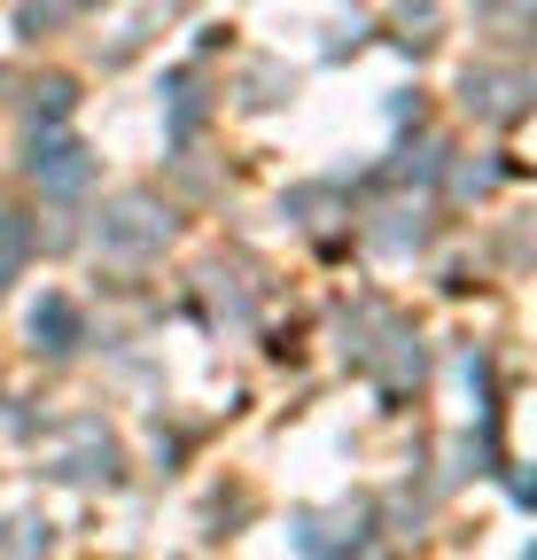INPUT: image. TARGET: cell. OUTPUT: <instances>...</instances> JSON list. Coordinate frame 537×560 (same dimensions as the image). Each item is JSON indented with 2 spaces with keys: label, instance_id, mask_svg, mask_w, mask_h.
Returning a JSON list of instances; mask_svg holds the SVG:
<instances>
[{
  "label": "cell",
  "instance_id": "cell-1",
  "mask_svg": "<svg viewBox=\"0 0 537 560\" xmlns=\"http://www.w3.org/2000/svg\"><path fill=\"white\" fill-rule=\"evenodd\" d=\"M102 242H109L117 257H141V249H156V242H164V219H156L149 202H125L117 219L102 226Z\"/></svg>",
  "mask_w": 537,
  "mask_h": 560
},
{
  "label": "cell",
  "instance_id": "cell-4",
  "mask_svg": "<svg viewBox=\"0 0 537 560\" xmlns=\"http://www.w3.org/2000/svg\"><path fill=\"white\" fill-rule=\"evenodd\" d=\"M24 257H32V226L16 219V210H0V280H16Z\"/></svg>",
  "mask_w": 537,
  "mask_h": 560
},
{
  "label": "cell",
  "instance_id": "cell-2",
  "mask_svg": "<svg viewBox=\"0 0 537 560\" xmlns=\"http://www.w3.org/2000/svg\"><path fill=\"white\" fill-rule=\"evenodd\" d=\"M32 172H39L55 195H71V187H86V149H79V140H39V149H32Z\"/></svg>",
  "mask_w": 537,
  "mask_h": 560
},
{
  "label": "cell",
  "instance_id": "cell-3",
  "mask_svg": "<svg viewBox=\"0 0 537 560\" xmlns=\"http://www.w3.org/2000/svg\"><path fill=\"white\" fill-rule=\"evenodd\" d=\"M32 342H39V350H71V342H79V312H71V296H39V312H32Z\"/></svg>",
  "mask_w": 537,
  "mask_h": 560
},
{
  "label": "cell",
  "instance_id": "cell-5",
  "mask_svg": "<svg viewBox=\"0 0 537 560\" xmlns=\"http://www.w3.org/2000/svg\"><path fill=\"white\" fill-rule=\"evenodd\" d=\"M195 117H203V102H195V79H172V140H187Z\"/></svg>",
  "mask_w": 537,
  "mask_h": 560
}]
</instances>
